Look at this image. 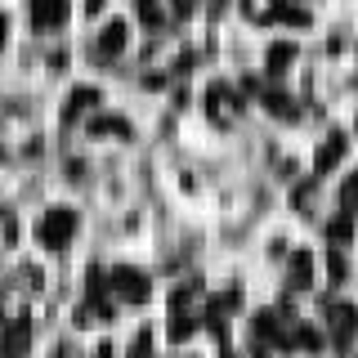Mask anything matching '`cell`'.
<instances>
[{
    "label": "cell",
    "instance_id": "14",
    "mask_svg": "<svg viewBox=\"0 0 358 358\" xmlns=\"http://www.w3.org/2000/svg\"><path fill=\"white\" fill-rule=\"evenodd\" d=\"M130 358H148V336H139V341H134V350H130Z\"/></svg>",
    "mask_w": 358,
    "mask_h": 358
},
{
    "label": "cell",
    "instance_id": "1",
    "mask_svg": "<svg viewBox=\"0 0 358 358\" xmlns=\"http://www.w3.org/2000/svg\"><path fill=\"white\" fill-rule=\"evenodd\" d=\"M76 233V215L67 206H54V210H45V220L36 224V238L41 246H63L67 238Z\"/></svg>",
    "mask_w": 358,
    "mask_h": 358
},
{
    "label": "cell",
    "instance_id": "12",
    "mask_svg": "<svg viewBox=\"0 0 358 358\" xmlns=\"http://www.w3.org/2000/svg\"><path fill=\"white\" fill-rule=\"evenodd\" d=\"M341 201H345V210H358V175L345 179V188H341Z\"/></svg>",
    "mask_w": 358,
    "mask_h": 358
},
{
    "label": "cell",
    "instance_id": "5",
    "mask_svg": "<svg viewBox=\"0 0 358 358\" xmlns=\"http://www.w3.org/2000/svg\"><path fill=\"white\" fill-rule=\"evenodd\" d=\"M99 45H103L108 54H117L121 45H126V22H121V18H112L108 27H103V36H99Z\"/></svg>",
    "mask_w": 358,
    "mask_h": 358
},
{
    "label": "cell",
    "instance_id": "13",
    "mask_svg": "<svg viewBox=\"0 0 358 358\" xmlns=\"http://www.w3.org/2000/svg\"><path fill=\"white\" fill-rule=\"evenodd\" d=\"M300 345H305V350H318V331H313V327H300Z\"/></svg>",
    "mask_w": 358,
    "mask_h": 358
},
{
    "label": "cell",
    "instance_id": "2",
    "mask_svg": "<svg viewBox=\"0 0 358 358\" xmlns=\"http://www.w3.org/2000/svg\"><path fill=\"white\" fill-rule=\"evenodd\" d=\"M112 291H117L121 300H143L148 296V278L139 273V268H112Z\"/></svg>",
    "mask_w": 358,
    "mask_h": 358
},
{
    "label": "cell",
    "instance_id": "6",
    "mask_svg": "<svg viewBox=\"0 0 358 358\" xmlns=\"http://www.w3.org/2000/svg\"><path fill=\"white\" fill-rule=\"evenodd\" d=\"M99 103V90H90V85H81L72 99H67V117H76V112H85V108H94Z\"/></svg>",
    "mask_w": 358,
    "mask_h": 358
},
{
    "label": "cell",
    "instance_id": "9",
    "mask_svg": "<svg viewBox=\"0 0 358 358\" xmlns=\"http://www.w3.org/2000/svg\"><path fill=\"white\" fill-rule=\"evenodd\" d=\"M264 103H268V108H273V112H278V117H291V112H296V103H291V99L282 94V90H268V94H264Z\"/></svg>",
    "mask_w": 358,
    "mask_h": 358
},
{
    "label": "cell",
    "instance_id": "11",
    "mask_svg": "<svg viewBox=\"0 0 358 358\" xmlns=\"http://www.w3.org/2000/svg\"><path fill=\"white\" fill-rule=\"evenodd\" d=\"M327 233H331V242H341V246H345V242H350V233H354V229H350V215H336Z\"/></svg>",
    "mask_w": 358,
    "mask_h": 358
},
{
    "label": "cell",
    "instance_id": "3",
    "mask_svg": "<svg viewBox=\"0 0 358 358\" xmlns=\"http://www.w3.org/2000/svg\"><path fill=\"white\" fill-rule=\"evenodd\" d=\"M67 14V0H31V18H36V27H59Z\"/></svg>",
    "mask_w": 358,
    "mask_h": 358
},
{
    "label": "cell",
    "instance_id": "10",
    "mask_svg": "<svg viewBox=\"0 0 358 358\" xmlns=\"http://www.w3.org/2000/svg\"><path fill=\"white\" fill-rule=\"evenodd\" d=\"M291 59H296V50H291V45H273V50H268V67H273V72H282Z\"/></svg>",
    "mask_w": 358,
    "mask_h": 358
},
{
    "label": "cell",
    "instance_id": "4",
    "mask_svg": "<svg viewBox=\"0 0 358 358\" xmlns=\"http://www.w3.org/2000/svg\"><path fill=\"white\" fill-rule=\"evenodd\" d=\"M341 157H345V134H331V139L318 148V171H331Z\"/></svg>",
    "mask_w": 358,
    "mask_h": 358
},
{
    "label": "cell",
    "instance_id": "7",
    "mask_svg": "<svg viewBox=\"0 0 358 358\" xmlns=\"http://www.w3.org/2000/svg\"><path fill=\"white\" fill-rule=\"evenodd\" d=\"M309 278H313V260H309V255H296V260H291V282L309 287Z\"/></svg>",
    "mask_w": 358,
    "mask_h": 358
},
{
    "label": "cell",
    "instance_id": "8",
    "mask_svg": "<svg viewBox=\"0 0 358 358\" xmlns=\"http://www.w3.org/2000/svg\"><path fill=\"white\" fill-rule=\"evenodd\" d=\"M22 350H27V322H18V327L5 336V354H9V358L22 354Z\"/></svg>",
    "mask_w": 358,
    "mask_h": 358
}]
</instances>
